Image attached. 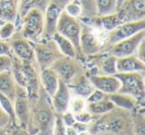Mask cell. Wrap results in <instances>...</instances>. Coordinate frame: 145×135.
I'll use <instances>...</instances> for the list:
<instances>
[{"label":"cell","mask_w":145,"mask_h":135,"mask_svg":"<svg viewBox=\"0 0 145 135\" xmlns=\"http://www.w3.org/2000/svg\"><path fill=\"white\" fill-rule=\"evenodd\" d=\"M52 134L53 135H67L66 134V125L63 123L62 118H61L60 115H58L54 120Z\"/></svg>","instance_id":"32"},{"label":"cell","mask_w":145,"mask_h":135,"mask_svg":"<svg viewBox=\"0 0 145 135\" xmlns=\"http://www.w3.org/2000/svg\"><path fill=\"white\" fill-rule=\"evenodd\" d=\"M87 103V99L85 97H79V95H74L70 99L68 110L71 111L72 114H77V113L86 110Z\"/></svg>","instance_id":"26"},{"label":"cell","mask_w":145,"mask_h":135,"mask_svg":"<svg viewBox=\"0 0 145 135\" xmlns=\"http://www.w3.org/2000/svg\"><path fill=\"white\" fill-rule=\"evenodd\" d=\"M18 15V0H0V19L15 22Z\"/></svg>","instance_id":"20"},{"label":"cell","mask_w":145,"mask_h":135,"mask_svg":"<svg viewBox=\"0 0 145 135\" xmlns=\"http://www.w3.org/2000/svg\"><path fill=\"white\" fill-rule=\"evenodd\" d=\"M83 8V16L81 18H93L97 16L95 0H74Z\"/></svg>","instance_id":"25"},{"label":"cell","mask_w":145,"mask_h":135,"mask_svg":"<svg viewBox=\"0 0 145 135\" xmlns=\"http://www.w3.org/2000/svg\"><path fill=\"white\" fill-rule=\"evenodd\" d=\"M145 30V19L138 21H132V22H124L121 23L113 30L106 34L105 39V45L107 47L112 46L113 44L119 42V41L126 39L128 37L133 36L136 33Z\"/></svg>","instance_id":"7"},{"label":"cell","mask_w":145,"mask_h":135,"mask_svg":"<svg viewBox=\"0 0 145 135\" xmlns=\"http://www.w3.org/2000/svg\"><path fill=\"white\" fill-rule=\"evenodd\" d=\"M51 39L55 42L57 48L59 49L60 53L64 57L71 58V59L77 58L78 53H77V51H76V48L74 47L72 43L71 42L69 39H67L66 37H64L63 35L59 34L58 32L55 33Z\"/></svg>","instance_id":"19"},{"label":"cell","mask_w":145,"mask_h":135,"mask_svg":"<svg viewBox=\"0 0 145 135\" xmlns=\"http://www.w3.org/2000/svg\"><path fill=\"white\" fill-rule=\"evenodd\" d=\"M64 11L68 15H70L71 17H74V18L79 19L83 16V8L79 3L74 1V0H71L70 2L66 5Z\"/></svg>","instance_id":"31"},{"label":"cell","mask_w":145,"mask_h":135,"mask_svg":"<svg viewBox=\"0 0 145 135\" xmlns=\"http://www.w3.org/2000/svg\"><path fill=\"white\" fill-rule=\"evenodd\" d=\"M36 120L38 122V124L44 128H47V127H53V124H54V120L55 118L53 119L52 113L48 110H45V109H41L38 112L36 113Z\"/></svg>","instance_id":"29"},{"label":"cell","mask_w":145,"mask_h":135,"mask_svg":"<svg viewBox=\"0 0 145 135\" xmlns=\"http://www.w3.org/2000/svg\"><path fill=\"white\" fill-rule=\"evenodd\" d=\"M117 12L123 23L145 19V0H121L117 4Z\"/></svg>","instance_id":"9"},{"label":"cell","mask_w":145,"mask_h":135,"mask_svg":"<svg viewBox=\"0 0 145 135\" xmlns=\"http://www.w3.org/2000/svg\"><path fill=\"white\" fill-rule=\"evenodd\" d=\"M145 70V63L139 60L135 55L117 58V73H141Z\"/></svg>","instance_id":"16"},{"label":"cell","mask_w":145,"mask_h":135,"mask_svg":"<svg viewBox=\"0 0 145 135\" xmlns=\"http://www.w3.org/2000/svg\"><path fill=\"white\" fill-rule=\"evenodd\" d=\"M115 77L120 81V87L117 93L132 97L137 104L144 103V78L141 73H116Z\"/></svg>","instance_id":"2"},{"label":"cell","mask_w":145,"mask_h":135,"mask_svg":"<svg viewBox=\"0 0 145 135\" xmlns=\"http://www.w3.org/2000/svg\"><path fill=\"white\" fill-rule=\"evenodd\" d=\"M22 37L31 43H38L43 40L44 35V12L40 9L29 10L21 22Z\"/></svg>","instance_id":"1"},{"label":"cell","mask_w":145,"mask_h":135,"mask_svg":"<svg viewBox=\"0 0 145 135\" xmlns=\"http://www.w3.org/2000/svg\"><path fill=\"white\" fill-rule=\"evenodd\" d=\"M18 85L15 83L10 71L0 73V93L14 101L17 95Z\"/></svg>","instance_id":"18"},{"label":"cell","mask_w":145,"mask_h":135,"mask_svg":"<svg viewBox=\"0 0 145 135\" xmlns=\"http://www.w3.org/2000/svg\"><path fill=\"white\" fill-rule=\"evenodd\" d=\"M81 31L82 22L80 21V19L71 17L65 11H63L57 23L56 32L69 39L76 48L78 54H82L81 47H80Z\"/></svg>","instance_id":"3"},{"label":"cell","mask_w":145,"mask_h":135,"mask_svg":"<svg viewBox=\"0 0 145 135\" xmlns=\"http://www.w3.org/2000/svg\"><path fill=\"white\" fill-rule=\"evenodd\" d=\"M114 107V104L109 100L108 97H106V98L103 99L101 101H97V102H88L86 110H88L93 115H101L113 110Z\"/></svg>","instance_id":"23"},{"label":"cell","mask_w":145,"mask_h":135,"mask_svg":"<svg viewBox=\"0 0 145 135\" xmlns=\"http://www.w3.org/2000/svg\"><path fill=\"white\" fill-rule=\"evenodd\" d=\"M39 81L48 97H51L58 89L60 78L50 67V68L41 70V73L39 75Z\"/></svg>","instance_id":"15"},{"label":"cell","mask_w":145,"mask_h":135,"mask_svg":"<svg viewBox=\"0 0 145 135\" xmlns=\"http://www.w3.org/2000/svg\"><path fill=\"white\" fill-rule=\"evenodd\" d=\"M4 23H5V20H3V19H0V27L2 26Z\"/></svg>","instance_id":"44"},{"label":"cell","mask_w":145,"mask_h":135,"mask_svg":"<svg viewBox=\"0 0 145 135\" xmlns=\"http://www.w3.org/2000/svg\"><path fill=\"white\" fill-rule=\"evenodd\" d=\"M50 0H18V15L16 19L22 20L25 14L33 8L40 9L44 12Z\"/></svg>","instance_id":"21"},{"label":"cell","mask_w":145,"mask_h":135,"mask_svg":"<svg viewBox=\"0 0 145 135\" xmlns=\"http://www.w3.org/2000/svg\"><path fill=\"white\" fill-rule=\"evenodd\" d=\"M16 32V24L13 21H5L0 27V40L8 41L13 38Z\"/></svg>","instance_id":"30"},{"label":"cell","mask_w":145,"mask_h":135,"mask_svg":"<svg viewBox=\"0 0 145 135\" xmlns=\"http://www.w3.org/2000/svg\"><path fill=\"white\" fill-rule=\"evenodd\" d=\"M75 59L67 58V57H61L51 66L53 70L57 73L60 80L65 83H70L72 79L78 74V66L75 63Z\"/></svg>","instance_id":"11"},{"label":"cell","mask_w":145,"mask_h":135,"mask_svg":"<svg viewBox=\"0 0 145 135\" xmlns=\"http://www.w3.org/2000/svg\"><path fill=\"white\" fill-rule=\"evenodd\" d=\"M89 80L95 89L103 91L105 95H112L119 91L120 81L114 76L107 75H91L89 76Z\"/></svg>","instance_id":"10"},{"label":"cell","mask_w":145,"mask_h":135,"mask_svg":"<svg viewBox=\"0 0 145 135\" xmlns=\"http://www.w3.org/2000/svg\"><path fill=\"white\" fill-rule=\"evenodd\" d=\"M14 112L15 117H16V124L23 128H27V126L30 123V107L27 100V93H17L16 97L14 101Z\"/></svg>","instance_id":"12"},{"label":"cell","mask_w":145,"mask_h":135,"mask_svg":"<svg viewBox=\"0 0 145 135\" xmlns=\"http://www.w3.org/2000/svg\"><path fill=\"white\" fill-rule=\"evenodd\" d=\"M33 135H39V134H33Z\"/></svg>","instance_id":"45"},{"label":"cell","mask_w":145,"mask_h":135,"mask_svg":"<svg viewBox=\"0 0 145 135\" xmlns=\"http://www.w3.org/2000/svg\"><path fill=\"white\" fill-rule=\"evenodd\" d=\"M99 37L101 36L97 29L82 22L81 38H80V47H81L82 54H85L87 56L97 54L103 47Z\"/></svg>","instance_id":"8"},{"label":"cell","mask_w":145,"mask_h":135,"mask_svg":"<svg viewBox=\"0 0 145 135\" xmlns=\"http://www.w3.org/2000/svg\"><path fill=\"white\" fill-rule=\"evenodd\" d=\"M69 87H72L75 91V95L87 98L95 89L89 78L85 76H75L70 83H67Z\"/></svg>","instance_id":"17"},{"label":"cell","mask_w":145,"mask_h":135,"mask_svg":"<svg viewBox=\"0 0 145 135\" xmlns=\"http://www.w3.org/2000/svg\"><path fill=\"white\" fill-rule=\"evenodd\" d=\"M107 97L114 104V106L120 107L125 110H133L136 107V105H138L137 101L132 97L125 95V93H115L112 95H108Z\"/></svg>","instance_id":"22"},{"label":"cell","mask_w":145,"mask_h":135,"mask_svg":"<svg viewBox=\"0 0 145 135\" xmlns=\"http://www.w3.org/2000/svg\"><path fill=\"white\" fill-rule=\"evenodd\" d=\"M13 64V58L8 56H0V73L5 71H11Z\"/></svg>","instance_id":"35"},{"label":"cell","mask_w":145,"mask_h":135,"mask_svg":"<svg viewBox=\"0 0 145 135\" xmlns=\"http://www.w3.org/2000/svg\"><path fill=\"white\" fill-rule=\"evenodd\" d=\"M12 55L16 57L17 60L24 62H33L35 59L34 46L33 43L24 38L13 39L10 43Z\"/></svg>","instance_id":"14"},{"label":"cell","mask_w":145,"mask_h":135,"mask_svg":"<svg viewBox=\"0 0 145 135\" xmlns=\"http://www.w3.org/2000/svg\"><path fill=\"white\" fill-rule=\"evenodd\" d=\"M145 39V30L136 33L133 36L119 41L109 47V55L115 58H123V57L135 55L138 50V47Z\"/></svg>","instance_id":"6"},{"label":"cell","mask_w":145,"mask_h":135,"mask_svg":"<svg viewBox=\"0 0 145 135\" xmlns=\"http://www.w3.org/2000/svg\"><path fill=\"white\" fill-rule=\"evenodd\" d=\"M0 56L12 57V51L10 48V44L7 41L0 40Z\"/></svg>","instance_id":"37"},{"label":"cell","mask_w":145,"mask_h":135,"mask_svg":"<svg viewBox=\"0 0 145 135\" xmlns=\"http://www.w3.org/2000/svg\"><path fill=\"white\" fill-rule=\"evenodd\" d=\"M116 60L117 58L111 56H107L105 60L101 63V72L103 75H107V76H114L117 73L116 71Z\"/></svg>","instance_id":"28"},{"label":"cell","mask_w":145,"mask_h":135,"mask_svg":"<svg viewBox=\"0 0 145 135\" xmlns=\"http://www.w3.org/2000/svg\"><path fill=\"white\" fill-rule=\"evenodd\" d=\"M72 127H74V128L76 129V131H77L78 133L83 132V131H88V130H89V124H86V123H81V122H77V121H76V122L74 123Z\"/></svg>","instance_id":"40"},{"label":"cell","mask_w":145,"mask_h":135,"mask_svg":"<svg viewBox=\"0 0 145 135\" xmlns=\"http://www.w3.org/2000/svg\"><path fill=\"white\" fill-rule=\"evenodd\" d=\"M0 135H9L8 131L4 130V128H0Z\"/></svg>","instance_id":"42"},{"label":"cell","mask_w":145,"mask_h":135,"mask_svg":"<svg viewBox=\"0 0 145 135\" xmlns=\"http://www.w3.org/2000/svg\"><path fill=\"white\" fill-rule=\"evenodd\" d=\"M11 123V119L0 106V128H5Z\"/></svg>","instance_id":"38"},{"label":"cell","mask_w":145,"mask_h":135,"mask_svg":"<svg viewBox=\"0 0 145 135\" xmlns=\"http://www.w3.org/2000/svg\"><path fill=\"white\" fill-rule=\"evenodd\" d=\"M97 16L113 14L117 10L118 0H95Z\"/></svg>","instance_id":"24"},{"label":"cell","mask_w":145,"mask_h":135,"mask_svg":"<svg viewBox=\"0 0 145 135\" xmlns=\"http://www.w3.org/2000/svg\"><path fill=\"white\" fill-rule=\"evenodd\" d=\"M71 0H50L44 10L43 40H49L56 33V27L61 14Z\"/></svg>","instance_id":"4"},{"label":"cell","mask_w":145,"mask_h":135,"mask_svg":"<svg viewBox=\"0 0 145 135\" xmlns=\"http://www.w3.org/2000/svg\"><path fill=\"white\" fill-rule=\"evenodd\" d=\"M66 134L67 135H78L79 133L76 131V129L72 126H67L66 127Z\"/></svg>","instance_id":"41"},{"label":"cell","mask_w":145,"mask_h":135,"mask_svg":"<svg viewBox=\"0 0 145 135\" xmlns=\"http://www.w3.org/2000/svg\"><path fill=\"white\" fill-rule=\"evenodd\" d=\"M9 135H31L30 133L27 131L26 128H23V127L17 126L15 128L11 129L10 131H8Z\"/></svg>","instance_id":"39"},{"label":"cell","mask_w":145,"mask_h":135,"mask_svg":"<svg viewBox=\"0 0 145 135\" xmlns=\"http://www.w3.org/2000/svg\"><path fill=\"white\" fill-rule=\"evenodd\" d=\"M78 135H91V133L89 132V130H88V131H83V132H80Z\"/></svg>","instance_id":"43"},{"label":"cell","mask_w":145,"mask_h":135,"mask_svg":"<svg viewBox=\"0 0 145 135\" xmlns=\"http://www.w3.org/2000/svg\"><path fill=\"white\" fill-rule=\"evenodd\" d=\"M71 97H72L71 89H69L67 83L60 80L58 89L55 91L54 95L50 97L53 108L59 115L63 114L68 110Z\"/></svg>","instance_id":"13"},{"label":"cell","mask_w":145,"mask_h":135,"mask_svg":"<svg viewBox=\"0 0 145 135\" xmlns=\"http://www.w3.org/2000/svg\"><path fill=\"white\" fill-rule=\"evenodd\" d=\"M106 97H107V95L103 93V91H99V89H95L93 91V93H91L86 99H87V102L91 103V102H97V101H101V100H103V99L106 98Z\"/></svg>","instance_id":"34"},{"label":"cell","mask_w":145,"mask_h":135,"mask_svg":"<svg viewBox=\"0 0 145 135\" xmlns=\"http://www.w3.org/2000/svg\"><path fill=\"white\" fill-rule=\"evenodd\" d=\"M35 59L41 70L50 68L58 59L63 57L55 42L52 39L42 40L38 43H34Z\"/></svg>","instance_id":"5"},{"label":"cell","mask_w":145,"mask_h":135,"mask_svg":"<svg viewBox=\"0 0 145 135\" xmlns=\"http://www.w3.org/2000/svg\"><path fill=\"white\" fill-rule=\"evenodd\" d=\"M61 118H62V121L65 125L67 126H72L74 123L76 122V119H75V115L72 114L71 111L67 110L66 112H64L63 114L60 115Z\"/></svg>","instance_id":"36"},{"label":"cell","mask_w":145,"mask_h":135,"mask_svg":"<svg viewBox=\"0 0 145 135\" xmlns=\"http://www.w3.org/2000/svg\"><path fill=\"white\" fill-rule=\"evenodd\" d=\"M0 106L3 110L5 111L7 115L10 117L11 123L16 124V117H15V112H14V104L13 101L11 100L9 97H7L6 95H4L3 93H0Z\"/></svg>","instance_id":"27"},{"label":"cell","mask_w":145,"mask_h":135,"mask_svg":"<svg viewBox=\"0 0 145 135\" xmlns=\"http://www.w3.org/2000/svg\"><path fill=\"white\" fill-rule=\"evenodd\" d=\"M74 115H75V119L77 122L86 123V124H89L93 119V115L91 114V113H89L88 110H84V111H82V112H79Z\"/></svg>","instance_id":"33"}]
</instances>
